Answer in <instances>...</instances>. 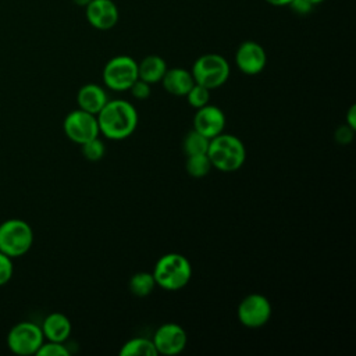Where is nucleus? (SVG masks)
I'll return each mask as SVG.
<instances>
[{"label":"nucleus","instance_id":"1","mask_svg":"<svg viewBox=\"0 0 356 356\" xmlns=\"http://www.w3.org/2000/svg\"><path fill=\"white\" fill-rule=\"evenodd\" d=\"M99 132L111 140H121L131 136L138 127V111L127 100H108L96 114Z\"/></svg>","mask_w":356,"mask_h":356},{"label":"nucleus","instance_id":"2","mask_svg":"<svg viewBox=\"0 0 356 356\" xmlns=\"http://www.w3.org/2000/svg\"><path fill=\"white\" fill-rule=\"evenodd\" d=\"M206 154L211 167L222 172L239 170L246 160V149L242 140L224 132L210 139Z\"/></svg>","mask_w":356,"mask_h":356},{"label":"nucleus","instance_id":"3","mask_svg":"<svg viewBox=\"0 0 356 356\" xmlns=\"http://www.w3.org/2000/svg\"><path fill=\"white\" fill-rule=\"evenodd\" d=\"M152 274L157 286L178 291L191 281L192 266L181 253H165L156 261Z\"/></svg>","mask_w":356,"mask_h":356},{"label":"nucleus","instance_id":"4","mask_svg":"<svg viewBox=\"0 0 356 356\" xmlns=\"http://www.w3.org/2000/svg\"><path fill=\"white\" fill-rule=\"evenodd\" d=\"M229 63L225 57L217 53L202 54L195 60L191 70L195 83H199L210 90L224 85L229 76Z\"/></svg>","mask_w":356,"mask_h":356},{"label":"nucleus","instance_id":"5","mask_svg":"<svg viewBox=\"0 0 356 356\" xmlns=\"http://www.w3.org/2000/svg\"><path fill=\"white\" fill-rule=\"evenodd\" d=\"M33 243L31 225L21 218H10L0 224V252L11 259L24 256Z\"/></svg>","mask_w":356,"mask_h":356},{"label":"nucleus","instance_id":"6","mask_svg":"<svg viewBox=\"0 0 356 356\" xmlns=\"http://www.w3.org/2000/svg\"><path fill=\"white\" fill-rule=\"evenodd\" d=\"M103 82L114 92L128 90L138 79V63L125 54L110 58L103 68Z\"/></svg>","mask_w":356,"mask_h":356},{"label":"nucleus","instance_id":"7","mask_svg":"<svg viewBox=\"0 0 356 356\" xmlns=\"http://www.w3.org/2000/svg\"><path fill=\"white\" fill-rule=\"evenodd\" d=\"M43 342L44 337L42 328L31 321H21L15 324L7 335V345L10 350L19 356L36 355Z\"/></svg>","mask_w":356,"mask_h":356},{"label":"nucleus","instance_id":"8","mask_svg":"<svg viewBox=\"0 0 356 356\" xmlns=\"http://www.w3.org/2000/svg\"><path fill=\"white\" fill-rule=\"evenodd\" d=\"M63 129L65 136L78 145H82L100 134L96 115L81 108L67 114L63 122Z\"/></svg>","mask_w":356,"mask_h":356},{"label":"nucleus","instance_id":"9","mask_svg":"<svg viewBox=\"0 0 356 356\" xmlns=\"http://www.w3.org/2000/svg\"><path fill=\"white\" fill-rule=\"evenodd\" d=\"M271 312V303L264 295L250 293L238 306V320L248 328H260L268 323Z\"/></svg>","mask_w":356,"mask_h":356},{"label":"nucleus","instance_id":"10","mask_svg":"<svg viewBox=\"0 0 356 356\" xmlns=\"http://www.w3.org/2000/svg\"><path fill=\"white\" fill-rule=\"evenodd\" d=\"M152 341L159 355L174 356L185 349L188 335L181 325L175 323H165L154 331Z\"/></svg>","mask_w":356,"mask_h":356},{"label":"nucleus","instance_id":"11","mask_svg":"<svg viewBox=\"0 0 356 356\" xmlns=\"http://www.w3.org/2000/svg\"><path fill=\"white\" fill-rule=\"evenodd\" d=\"M235 64L241 72L246 75H257L266 68L267 53L260 43L245 40L236 49Z\"/></svg>","mask_w":356,"mask_h":356},{"label":"nucleus","instance_id":"12","mask_svg":"<svg viewBox=\"0 0 356 356\" xmlns=\"http://www.w3.org/2000/svg\"><path fill=\"white\" fill-rule=\"evenodd\" d=\"M85 17L95 29L108 31L117 25L120 11L113 0H92L85 7Z\"/></svg>","mask_w":356,"mask_h":356},{"label":"nucleus","instance_id":"13","mask_svg":"<svg viewBox=\"0 0 356 356\" xmlns=\"http://www.w3.org/2000/svg\"><path fill=\"white\" fill-rule=\"evenodd\" d=\"M193 117V129L203 134L209 139L220 135L225 128V114L224 111L213 104H206L196 108Z\"/></svg>","mask_w":356,"mask_h":356},{"label":"nucleus","instance_id":"14","mask_svg":"<svg viewBox=\"0 0 356 356\" xmlns=\"http://www.w3.org/2000/svg\"><path fill=\"white\" fill-rule=\"evenodd\" d=\"M108 102L106 90L97 83H86L76 93L78 107L90 114H97Z\"/></svg>","mask_w":356,"mask_h":356},{"label":"nucleus","instance_id":"15","mask_svg":"<svg viewBox=\"0 0 356 356\" xmlns=\"http://www.w3.org/2000/svg\"><path fill=\"white\" fill-rule=\"evenodd\" d=\"M160 82L163 83V88L168 93L175 96H185L191 90V88L195 85V79L191 71L181 67L167 68Z\"/></svg>","mask_w":356,"mask_h":356},{"label":"nucleus","instance_id":"16","mask_svg":"<svg viewBox=\"0 0 356 356\" xmlns=\"http://www.w3.org/2000/svg\"><path fill=\"white\" fill-rule=\"evenodd\" d=\"M42 332L43 337L47 341H54V342H64L68 339V337L71 335V321L70 318L58 312L50 313L49 316H46V318L43 320L42 325Z\"/></svg>","mask_w":356,"mask_h":356},{"label":"nucleus","instance_id":"17","mask_svg":"<svg viewBox=\"0 0 356 356\" xmlns=\"http://www.w3.org/2000/svg\"><path fill=\"white\" fill-rule=\"evenodd\" d=\"M167 71V63L163 57L157 54H150L138 63V78L147 82H160Z\"/></svg>","mask_w":356,"mask_h":356},{"label":"nucleus","instance_id":"18","mask_svg":"<svg viewBox=\"0 0 356 356\" xmlns=\"http://www.w3.org/2000/svg\"><path fill=\"white\" fill-rule=\"evenodd\" d=\"M121 356H157V350L152 339L136 337L127 341L120 349Z\"/></svg>","mask_w":356,"mask_h":356},{"label":"nucleus","instance_id":"19","mask_svg":"<svg viewBox=\"0 0 356 356\" xmlns=\"http://www.w3.org/2000/svg\"><path fill=\"white\" fill-rule=\"evenodd\" d=\"M128 288H129L131 293H134L135 296L145 298V296L150 295V293L154 291V288H156V281H154L152 273L139 271V273H135V274L129 278Z\"/></svg>","mask_w":356,"mask_h":356},{"label":"nucleus","instance_id":"20","mask_svg":"<svg viewBox=\"0 0 356 356\" xmlns=\"http://www.w3.org/2000/svg\"><path fill=\"white\" fill-rule=\"evenodd\" d=\"M209 142L210 139L204 136L203 134L192 129L189 131L182 142V149L186 156H193V154H206L209 149Z\"/></svg>","mask_w":356,"mask_h":356},{"label":"nucleus","instance_id":"21","mask_svg":"<svg viewBox=\"0 0 356 356\" xmlns=\"http://www.w3.org/2000/svg\"><path fill=\"white\" fill-rule=\"evenodd\" d=\"M186 172L193 178H203L206 177L211 170V163L207 157V154H193L186 156L185 163Z\"/></svg>","mask_w":356,"mask_h":356},{"label":"nucleus","instance_id":"22","mask_svg":"<svg viewBox=\"0 0 356 356\" xmlns=\"http://www.w3.org/2000/svg\"><path fill=\"white\" fill-rule=\"evenodd\" d=\"M81 150H82V154L86 160L99 161L100 159H103V156L106 153V146H104L103 140H100L99 136H96V138L82 143Z\"/></svg>","mask_w":356,"mask_h":356},{"label":"nucleus","instance_id":"23","mask_svg":"<svg viewBox=\"0 0 356 356\" xmlns=\"http://www.w3.org/2000/svg\"><path fill=\"white\" fill-rule=\"evenodd\" d=\"M185 96H186L189 106H192L193 108H200V107L209 104L210 89H207L199 83H195Z\"/></svg>","mask_w":356,"mask_h":356},{"label":"nucleus","instance_id":"24","mask_svg":"<svg viewBox=\"0 0 356 356\" xmlns=\"http://www.w3.org/2000/svg\"><path fill=\"white\" fill-rule=\"evenodd\" d=\"M38 356H68L70 352L64 342H54L47 341L40 345V348L36 352Z\"/></svg>","mask_w":356,"mask_h":356},{"label":"nucleus","instance_id":"25","mask_svg":"<svg viewBox=\"0 0 356 356\" xmlns=\"http://www.w3.org/2000/svg\"><path fill=\"white\" fill-rule=\"evenodd\" d=\"M14 273L13 267V259L3 252H0V286L7 284Z\"/></svg>","mask_w":356,"mask_h":356},{"label":"nucleus","instance_id":"26","mask_svg":"<svg viewBox=\"0 0 356 356\" xmlns=\"http://www.w3.org/2000/svg\"><path fill=\"white\" fill-rule=\"evenodd\" d=\"M131 92V95L138 99V100H146L150 96V83L142 81V79H136L132 86L128 89Z\"/></svg>","mask_w":356,"mask_h":356},{"label":"nucleus","instance_id":"27","mask_svg":"<svg viewBox=\"0 0 356 356\" xmlns=\"http://www.w3.org/2000/svg\"><path fill=\"white\" fill-rule=\"evenodd\" d=\"M353 132H355L353 128H350L349 125L343 124V125H341V127L337 129V132H335V140H337L339 145H348V143H350L352 139H353Z\"/></svg>","mask_w":356,"mask_h":356},{"label":"nucleus","instance_id":"28","mask_svg":"<svg viewBox=\"0 0 356 356\" xmlns=\"http://www.w3.org/2000/svg\"><path fill=\"white\" fill-rule=\"evenodd\" d=\"M289 8L293 11V13H296V14H299V15H306V14H309L312 10H313V7L314 6H312L309 1H306V0H292L289 4Z\"/></svg>","mask_w":356,"mask_h":356},{"label":"nucleus","instance_id":"29","mask_svg":"<svg viewBox=\"0 0 356 356\" xmlns=\"http://www.w3.org/2000/svg\"><path fill=\"white\" fill-rule=\"evenodd\" d=\"M345 121H346L345 122L346 125H349L350 128L356 129V106L355 104H352L349 107V110L346 113V117H345Z\"/></svg>","mask_w":356,"mask_h":356},{"label":"nucleus","instance_id":"30","mask_svg":"<svg viewBox=\"0 0 356 356\" xmlns=\"http://www.w3.org/2000/svg\"><path fill=\"white\" fill-rule=\"evenodd\" d=\"M266 3L271 4V6H275V7H285L288 6L292 0H264Z\"/></svg>","mask_w":356,"mask_h":356},{"label":"nucleus","instance_id":"31","mask_svg":"<svg viewBox=\"0 0 356 356\" xmlns=\"http://www.w3.org/2000/svg\"><path fill=\"white\" fill-rule=\"evenodd\" d=\"M92 0H72V3L75 4V6H78V7H86L89 3H90Z\"/></svg>","mask_w":356,"mask_h":356},{"label":"nucleus","instance_id":"32","mask_svg":"<svg viewBox=\"0 0 356 356\" xmlns=\"http://www.w3.org/2000/svg\"><path fill=\"white\" fill-rule=\"evenodd\" d=\"M306 1H309L312 6H317V4H320V3H323L324 0H306Z\"/></svg>","mask_w":356,"mask_h":356}]
</instances>
